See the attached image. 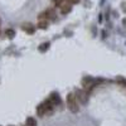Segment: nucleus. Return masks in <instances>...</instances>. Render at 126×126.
<instances>
[{"instance_id":"7","label":"nucleus","mask_w":126,"mask_h":126,"mask_svg":"<svg viewBox=\"0 0 126 126\" xmlns=\"http://www.w3.org/2000/svg\"><path fill=\"white\" fill-rule=\"evenodd\" d=\"M25 126H37V120L34 117H28L25 120Z\"/></svg>"},{"instance_id":"14","label":"nucleus","mask_w":126,"mask_h":126,"mask_svg":"<svg viewBox=\"0 0 126 126\" xmlns=\"http://www.w3.org/2000/svg\"><path fill=\"white\" fill-rule=\"evenodd\" d=\"M121 8H122V10H124V12L126 13V3H122V4H121Z\"/></svg>"},{"instance_id":"13","label":"nucleus","mask_w":126,"mask_h":126,"mask_svg":"<svg viewBox=\"0 0 126 126\" xmlns=\"http://www.w3.org/2000/svg\"><path fill=\"white\" fill-rule=\"evenodd\" d=\"M66 1H67V3H71V4H77L79 0H66Z\"/></svg>"},{"instance_id":"6","label":"nucleus","mask_w":126,"mask_h":126,"mask_svg":"<svg viewBox=\"0 0 126 126\" xmlns=\"http://www.w3.org/2000/svg\"><path fill=\"white\" fill-rule=\"evenodd\" d=\"M49 100L54 103V106H56V105H59V103H61V97H59V94H58V93H56V92H53V93L50 94Z\"/></svg>"},{"instance_id":"12","label":"nucleus","mask_w":126,"mask_h":126,"mask_svg":"<svg viewBox=\"0 0 126 126\" xmlns=\"http://www.w3.org/2000/svg\"><path fill=\"white\" fill-rule=\"evenodd\" d=\"M117 82H119V83H121V85H122L124 87H126V81H125L124 78H119V79H117Z\"/></svg>"},{"instance_id":"5","label":"nucleus","mask_w":126,"mask_h":126,"mask_svg":"<svg viewBox=\"0 0 126 126\" xmlns=\"http://www.w3.org/2000/svg\"><path fill=\"white\" fill-rule=\"evenodd\" d=\"M22 29H23L24 32H27V33H29V34H33V33H34V30H35L34 25H33V24H29V23H27V24H23Z\"/></svg>"},{"instance_id":"8","label":"nucleus","mask_w":126,"mask_h":126,"mask_svg":"<svg viewBox=\"0 0 126 126\" xmlns=\"http://www.w3.org/2000/svg\"><path fill=\"white\" fill-rule=\"evenodd\" d=\"M38 28H39V29H47V28H48V23H47V20H39V23H38Z\"/></svg>"},{"instance_id":"2","label":"nucleus","mask_w":126,"mask_h":126,"mask_svg":"<svg viewBox=\"0 0 126 126\" xmlns=\"http://www.w3.org/2000/svg\"><path fill=\"white\" fill-rule=\"evenodd\" d=\"M75 94H76V97L78 98V101L81 103H86L88 101V93L85 90H76Z\"/></svg>"},{"instance_id":"10","label":"nucleus","mask_w":126,"mask_h":126,"mask_svg":"<svg viewBox=\"0 0 126 126\" xmlns=\"http://www.w3.org/2000/svg\"><path fill=\"white\" fill-rule=\"evenodd\" d=\"M5 34H6L9 38H13V37L15 35V32H14L13 29H6V30H5Z\"/></svg>"},{"instance_id":"3","label":"nucleus","mask_w":126,"mask_h":126,"mask_svg":"<svg viewBox=\"0 0 126 126\" xmlns=\"http://www.w3.org/2000/svg\"><path fill=\"white\" fill-rule=\"evenodd\" d=\"M47 113H48V111H47V109H46L44 102L40 103V105H38V106H37V115H38V116L43 117V116H46Z\"/></svg>"},{"instance_id":"1","label":"nucleus","mask_w":126,"mask_h":126,"mask_svg":"<svg viewBox=\"0 0 126 126\" xmlns=\"http://www.w3.org/2000/svg\"><path fill=\"white\" fill-rule=\"evenodd\" d=\"M78 98L76 97V94L75 93H68L67 94V106L71 112L73 113H76L79 111V105H78Z\"/></svg>"},{"instance_id":"11","label":"nucleus","mask_w":126,"mask_h":126,"mask_svg":"<svg viewBox=\"0 0 126 126\" xmlns=\"http://www.w3.org/2000/svg\"><path fill=\"white\" fill-rule=\"evenodd\" d=\"M52 1H53L54 6H57V8H61L63 4V0H52Z\"/></svg>"},{"instance_id":"9","label":"nucleus","mask_w":126,"mask_h":126,"mask_svg":"<svg viewBox=\"0 0 126 126\" xmlns=\"http://www.w3.org/2000/svg\"><path fill=\"white\" fill-rule=\"evenodd\" d=\"M49 43H48V42H47V43H43V44H40V47L38 48L39 49V52H46V50H48L49 49Z\"/></svg>"},{"instance_id":"4","label":"nucleus","mask_w":126,"mask_h":126,"mask_svg":"<svg viewBox=\"0 0 126 126\" xmlns=\"http://www.w3.org/2000/svg\"><path fill=\"white\" fill-rule=\"evenodd\" d=\"M72 12V5H71V3H63L62 4V6H61V13L63 14V15H67V14H69Z\"/></svg>"},{"instance_id":"17","label":"nucleus","mask_w":126,"mask_h":126,"mask_svg":"<svg viewBox=\"0 0 126 126\" xmlns=\"http://www.w3.org/2000/svg\"><path fill=\"white\" fill-rule=\"evenodd\" d=\"M0 33H1V30H0Z\"/></svg>"},{"instance_id":"15","label":"nucleus","mask_w":126,"mask_h":126,"mask_svg":"<svg viewBox=\"0 0 126 126\" xmlns=\"http://www.w3.org/2000/svg\"><path fill=\"white\" fill-rule=\"evenodd\" d=\"M122 23H124V25H125V27H126V18H125V19H124V20H122Z\"/></svg>"},{"instance_id":"16","label":"nucleus","mask_w":126,"mask_h":126,"mask_svg":"<svg viewBox=\"0 0 126 126\" xmlns=\"http://www.w3.org/2000/svg\"><path fill=\"white\" fill-rule=\"evenodd\" d=\"M0 23H1V19H0Z\"/></svg>"}]
</instances>
